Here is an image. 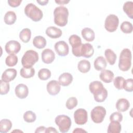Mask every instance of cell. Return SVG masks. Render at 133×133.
I'll return each mask as SVG.
<instances>
[{
	"label": "cell",
	"mask_w": 133,
	"mask_h": 133,
	"mask_svg": "<svg viewBox=\"0 0 133 133\" xmlns=\"http://www.w3.org/2000/svg\"><path fill=\"white\" fill-rule=\"evenodd\" d=\"M54 22L59 26H64L68 23L69 10L64 6L57 7L54 11Z\"/></svg>",
	"instance_id": "obj_1"
},
{
	"label": "cell",
	"mask_w": 133,
	"mask_h": 133,
	"mask_svg": "<svg viewBox=\"0 0 133 133\" xmlns=\"http://www.w3.org/2000/svg\"><path fill=\"white\" fill-rule=\"evenodd\" d=\"M131 52L128 48L123 49L120 53L118 68L122 71H128L131 65Z\"/></svg>",
	"instance_id": "obj_2"
},
{
	"label": "cell",
	"mask_w": 133,
	"mask_h": 133,
	"mask_svg": "<svg viewBox=\"0 0 133 133\" xmlns=\"http://www.w3.org/2000/svg\"><path fill=\"white\" fill-rule=\"evenodd\" d=\"M25 15L34 22L40 21L43 16L42 11L33 3H29L24 8Z\"/></svg>",
	"instance_id": "obj_3"
},
{
	"label": "cell",
	"mask_w": 133,
	"mask_h": 133,
	"mask_svg": "<svg viewBox=\"0 0 133 133\" xmlns=\"http://www.w3.org/2000/svg\"><path fill=\"white\" fill-rule=\"evenodd\" d=\"M38 60V53L33 50H27L21 59V64L24 68H30Z\"/></svg>",
	"instance_id": "obj_4"
},
{
	"label": "cell",
	"mask_w": 133,
	"mask_h": 133,
	"mask_svg": "<svg viewBox=\"0 0 133 133\" xmlns=\"http://www.w3.org/2000/svg\"><path fill=\"white\" fill-rule=\"evenodd\" d=\"M55 122L58 126L60 131L62 133L68 132L71 126V118L65 115H58L55 118Z\"/></svg>",
	"instance_id": "obj_5"
},
{
	"label": "cell",
	"mask_w": 133,
	"mask_h": 133,
	"mask_svg": "<svg viewBox=\"0 0 133 133\" xmlns=\"http://www.w3.org/2000/svg\"><path fill=\"white\" fill-rule=\"evenodd\" d=\"M69 42L72 46V51L73 55L77 57H81V50L82 43L81 37L76 34H73L70 36Z\"/></svg>",
	"instance_id": "obj_6"
},
{
	"label": "cell",
	"mask_w": 133,
	"mask_h": 133,
	"mask_svg": "<svg viewBox=\"0 0 133 133\" xmlns=\"http://www.w3.org/2000/svg\"><path fill=\"white\" fill-rule=\"evenodd\" d=\"M106 110L102 106L95 107L90 112V116L92 121L97 124L103 122L106 115Z\"/></svg>",
	"instance_id": "obj_7"
},
{
	"label": "cell",
	"mask_w": 133,
	"mask_h": 133,
	"mask_svg": "<svg viewBox=\"0 0 133 133\" xmlns=\"http://www.w3.org/2000/svg\"><path fill=\"white\" fill-rule=\"evenodd\" d=\"M119 24V19L117 16L114 14H110L108 16L104 21V28L109 32L115 31Z\"/></svg>",
	"instance_id": "obj_8"
},
{
	"label": "cell",
	"mask_w": 133,
	"mask_h": 133,
	"mask_svg": "<svg viewBox=\"0 0 133 133\" xmlns=\"http://www.w3.org/2000/svg\"><path fill=\"white\" fill-rule=\"evenodd\" d=\"M74 118L76 124L82 125L85 124L88 119V114L84 109H77L74 113Z\"/></svg>",
	"instance_id": "obj_9"
},
{
	"label": "cell",
	"mask_w": 133,
	"mask_h": 133,
	"mask_svg": "<svg viewBox=\"0 0 133 133\" xmlns=\"http://www.w3.org/2000/svg\"><path fill=\"white\" fill-rule=\"evenodd\" d=\"M5 49L7 54L15 55L20 50L21 45L18 41L11 40L6 43L5 46Z\"/></svg>",
	"instance_id": "obj_10"
},
{
	"label": "cell",
	"mask_w": 133,
	"mask_h": 133,
	"mask_svg": "<svg viewBox=\"0 0 133 133\" xmlns=\"http://www.w3.org/2000/svg\"><path fill=\"white\" fill-rule=\"evenodd\" d=\"M55 50L60 56H65L68 55L69 47L68 44L64 41H60L55 44Z\"/></svg>",
	"instance_id": "obj_11"
},
{
	"label": "cell",
	"mask_w": 133,
	"mask_h": 133,
	"mask_svg": "<svg viewBox=\"0 0 133 133\" xmlns=\"http://www.w3.org/2000/svg\"><path fill=\"white\" fill-rule=\"evenodd\" d=\"M60 85L59 82L56 80H51L49 81L46 86L47 92L51 96L57 95L60 91Z\"/></svg>",
	"instance_id": "obj_12"
},
{
	"label": "cell",
	"mask_w": 133,
	"mask_h": 133,
	"mask_svg": "<svg viewBox=\"0 0 133 133\" xmlns=\"http://www.w3.org/2000/svg\"><path fill=\"white\" fill-rule=\"evenodd\" d=\"M89 89L90 92L94 95V96H96L102 92L105 88L101 82L95 81L90 83Z\"/></svg>",
	"instance_id": "obj_13"
},
{
	"label": "cell",
	"mask_w": 133,
	"mask_h": 133,
	"mask_svg": "<svg viewBox=\"0 0 133 133\" xmlns=\"http://www.w3.org/2000/svg\"><path fill=\"white\" fill-rule=\"evenodd\" d=\"M42 61L46 64L51 63L55 59V54L50 49L47 48L43 50L42 54Z\"/></svg>",
	"instance_id": "obj_14"
},
{
	"label": "cell",
	"mask_w": 133,
	"mask_h": 133,
	"mask_svg": "<svg viewBox=\"0 0 133 133\" xmlns=\"http://www.w3.org/2000/svg\"><path fill=\"white\" fill-rule=\"evenodd\" d=\"M15 92L16 96L20 99L25 98L29 94V89L27 86L23 84H19L16 86Z\"/></svg>",
	"instance_id": "obj_15"
},
{
	"label": "cell",
	"mask_w": 133,
	"mask_h": 133,
	"mask_svg": "<svg viewBox=\"0 0 133 133\" xmlns=\"http://www.w3.org/2000/svg\"><path fill=\"white\" fill-rule=\"evenodd\" d=\"M17 72L15 69L9 68L6 69L2 75V79L6 82L9 83L13 81L16 77Z\"/></svg>",
	"instance_id": "obj_16"
},
{
	"label": "cell",
	"mask_w": 133,
	"mask_h": 133,
	"mask_svg": "<svg viewBox=\"0 0 133 133\" xmlns=\"http://www.w3.org/2000/svg\"><path fill=\"white\" fill-rule=\"evenodd\" d=\"M94 49L93 46L90 43L82 44L81 55V56L85 58H90L94 55Z\"/></svg>",
	"instance_id": "obj_17"
},
{
	"label": "cell",
	"mask_w": 133,
	"mask_h": 133,
	"mask_svg": "<svg viewBox=\"0 0 133 133\" xmlns=\"http://www.w3.org/2000/svg\"><path fill=\"white\" fill-rule=\"evenodd\" d=\"M46 34L51 38H58L62 35V31L55 26H50L46 30Z\"/></svg>",
	"instance_id": "obj_18"
},
{
	"label": "cell",
	"mask_w": 133,
	"mask_h": 133,
	"mask_svg": "<svg viewBox=\"0 0 133 133\" xmlns=\"http://www.w3.org/2000/svg\"><path fill=\"white\" fill-rule=\"evenodd\" d=\"M72 74L68 72H64L61 74L59 77V82L62 86H69L73 81Z\"/></svg>",
	"instance_id": "obj_19"
},
{
	"label": "cell",
	"mask_w": 133,
	"mask_h": 133,
	"mask_svg": "<svg viewBox=\"0 0 133 133\" xmlns=\"http://www.w3.org/2000/svg\"><path fill=\"white\" fill-rule=\"evenodd\" d=\"M114 73L109 70H102L100 75V79L104 83H111L114 78Z\"/></svg>",
	"instance_id": "obj_20"
},
{
	"label": "cell",
	"mask_w": 133,
	"mask_h": 133,
	"mask_svg": "<svg viewBox=\"0 0 133 133\" xmlns=\"http://www.w3.org/2000/svg\"><path fill=\"white\" fill-rule=\"evenodd\" d=\"M130 107V103L125 98H120L117 100L115 107L119 112L126 111Z\"/></svg>",
	"instance_id": "obj_21"
},
{
	"label": "cell",
	"mask_w": 133,
	"mask_h": 133,
	"mask_svg": "<svg viewBox=\"0 0 133 133\" xmlns=\"http://www.w3.org/2000/svg\"><path fill=\"white\" fill-rule=\"evenodd\" d=\"M81 34L83 38L87 42H92L95 39V32L89 28H84L82 29Z\"/></svg>",
	"instance_id": "obj_22"
},
{
	"label": "cell",
	"mask_w": 133,
	"mask_h": 133,
	"mask_svg": "<svg viewBox=\"0 0 133 133\" xmlns=\"http://www.w3.org/2000/svg\"><path fill=\"white\" fill-rule=\"evenodd\" d=\"M94 68L97 71L104 70L107 65V61L103 56H98L96 58L94 63Z\"/></svg>",
	"instance_id": "obj_23"
},
{
	"label": "cell",
	"mask_w": 133,
	"mask_h": 133,
	"mask_svg": "<svg viewBox=\"0 0 133 133\" xmlns=\"http://www.w3.org/2000/svg\"><path fill=\"white\" fill-rule=\"evenodd\" d=\"M47 42L46 40L42 36H36L33 39V45L38 49H42L45 47Z\"/></svg>",
	"instance_id": "obj_24"
},
{
	"label": "cell",
	"mask_w": 133,
	"mask_h": 133,
	"mask_svg": "<svg viewBox=\"0 0 133 133\" xmlns=\"http://www.w3.org/2000/svg\"><path fill=\"white\" fill-rule=\"evenodd\" d=\"M90 62L85 59L81 60L77 64L78 70L82 73H86L88 72L90 69Z\"/></svg>",
	"instance_id": "obj_25"
},
{
	"label": "cell",
	"mask_w": 133,
	"mask_h": 133,
	"mask_svg": "<svg viewBox=\"0 0 133 133\" xmlns=\"http://www.w3.org/2000/svg\"><path fill=\"white\" fill-rule=\"evenodd\" d=\"M17 20V16L13 11H8L4 15V20L6 24L11 25L14 24Z\"/></svg>",
	"instance_id": "obj_26"
},
{
	"label": "cell",
	"mask_w": 133,
	"mask_h": 133,
	"mask_svg": "<svg viewBox=\"0 0 133 133\" xmlns=\"http://www.w3.org/2000/svg\"><path fill=\"white\" fill-rule=\"evenodd\" d=\"M12 127L11 122L8 119H3L0 122V132L6 133L8 132Z\"/></svg>",
	"instance_id": "obj_27"
},
{
	"label": "cell",
	"mask_w": 133,
	"mask_h": 133,
	"mask_svg": "<svg viewBox=\"0 0 133 133\" xmlns=\"http://www.w3.org/2000/svg\"><path fill=\"white\" fill-rule=\"evenodd\" d=\"M105 58L110 65L115 64L116 60V55L115 52L111 49H107L104 51Z\"/></svg>",
	"instance_id": "obj_28"
},
{
	"label": "cell",
	"mask_w": 133,
	"mask_h": 133,
	"mask_svg": "<svg viewBox=\"0 0 133 133\" xmlns=\"http://www.w3.org/2000/svg\"><path fill=\"white\" fill-rule=\"evenodd\" d=\"M31 37V31L29 28L22 29L19 33V38L23 43H26L29 42Z\"/></svg>",
	"instance_id": "obj_29"
},
{
	"label": "cell",
	"mask_w": 133,
	"mask_h": 133,
	"mask_svg": "<svg viewBox=\"0 0 133 133\" xmlns=\"http://www.w3.org/2000/svg\"><path fill=\"white\" fill-rule=\"evenodd\" d=\"M122 129L121 125L118 122H111L109 124L107 132L108 133H119Z\"/></svg>",
	"instance_id": "obj_30"
},
{
	"label": "cell",
	"mask_w": 133,
	"mask_h": 133,
	"mask_svg": "<svg viewBox=\"0 0 133 133\" xmlns=\"http://www.w3.org/2000/svg\"><path fill=\"white\" fill-rule=\"evenodd\" d=\"M21 76L25 78H29L33 77L35 74V69L33 68H25L23 67L20 71Z\"/></svg>",
	"instance_id": "obj_31"
},
{
	"label": "cell",
	"mask_w": 133,
	"mask_h": 133,
	"mask_svg": "<svg viewBox=\"0 0 133 133\" xmlns=\"http://www.w3.org/2000/svg\"><path fill=\"white\" fill-rule=\"evenodd\" d=\"M123 9L124 11L130 19L133 18V2L132 1H127L123 5Z\"/></svg>",
	"instance_id": "obj_32"
},
{
	"label": "cell",
	"mask_w": 133,
	"mask_h": 133,
	"mask_svg": "<svg viewBox=\"0 0 133 133\" xmlns=\"http://www.w3.org/2000/svg\"><path fill=\"white\" fill-rule=\"evenodd\" d=\"M38 77L41 80H47L51 77V72L49 69L46 68L41 69L38 72Z\"/></svg>",
	"instance_id": "obj_33"
},
{
	"label": "cell",
	"mask_w": 133,
	"mask_h": 133,
	"mask_svg": "<svg viewBox=\"0 0 133 133\" xmlns=\"http://www.w3.org/2000/svg\"><path fill=\"white\" fill-rule=\"evenodd\" d=\"M121 31L126 34H129L132 32L133 26L131 23L128 21H124L121 25Z\"/></svg>",
	"instance_id": "obj_34"
},
{
	"label": "cell",
	"mask_w": 133,
	"mask_h": 133,
	"mask_svg": "<svg viewBox=\"0 0 133 133\" xmlns=\"http://www.w3.org/2000/svg\"><path fill=\"white\" fill-rule=\"evenodd\" d=\"M23 119L27 123H33L36 119V115L32 111H27L23 114Z\"/></svg>",
	"instance_id": "obj_35"
},
{
	"label": "cell",
	"mask_w": 133,
	"mask_h": 133,
	"mask_svg": "<svg viewBox=\"0 0 133 133\" xmlns=\"http://www.w3.org/2000/svg\"><path fill=\"white\" fill-rule=\"evenodd\" d=\"M18 59L15 55H10L8 56L5 60L6 64L8 66H14L16 65L18 62Z\"/></svg>",
	"instance_id": "obj_36"
},
{
	"label": "cell",
	"mask_w": 133,
	"mask_h": 133,
	"mask_svg": "<svg viewBox=\"0 0 133 133\" xmlns=\"http://www.w3.org/2000/svg\"><path fill=\"white\" fill-rule=\"evenodd\" d=\"M78 101L76 97H70L66 101L65 106L69 110H72L76 107L77 105Z\"/></svg>",
	"instance_id": "obj_37"
},
{
	"label": "cell",
	"mask_w": 133,
	"mask_h": 133,
	"mask_svg": "<svg viewBox=\"0 0 133 133\" xmlns=\"http://www.w3.org/2000/svg\"><path fill=\"white\" fill-rule=\"evenodd\" d=\"M0 94L4 95L7 94L10 89L9 84L8 82H6L2 79L0 81Z\"/></svg>",
	"instance_id": "obj_38"
},
{
	"label": "cell",
	"mask_w": 133,
	"mask_h": 133,
	"mask_svg": "<svg viewBox=\"0 0 133 133\" xmlns=\"http://www.w3.org/2000/svg\"><path fill=\"white\" fill-rule=\"evenodd\" d=\"M125 79L122 76H116L113 81V84L116 88L118 90L123 89V85Z\"/></svg>",
	"instance_id": "obj_39"
},
{
	"label": "cell",
	"mask_w": 133,
	"mask_h": 133,
	"mask_svg": "<svg viewBox=\"0 0 133 133\" xmlns=\"http://www.w3.org/2000/svg\"><path fill=\"white\" fill-rule=\"evenodd\" d=\"M123 89L127 92H132L133 90V79L132 78H128L125 80Z\"/></svg>",
	"instance_id": "obj_40"
},
{
	"label": "cell",
	"mask_w": 133,
	"mask_h": 133,
	"mask_svg": "<svg viewBox=\"0 0 133 133\" xmlns=\"http://www.w3.org/2000/svg\"><path fill=\"white\" fill-rule=\"evenodd\" d=\"M108 96V91L105 88L104 90L101 92L100 94L99 95L94 96L95 100L98 102H103L106 98H107Z\"/></svg>",
	"instance_id": "obj_41"
},
{
	"label": "cell",
	"mask_w": 133,
	"mask_h": 133,
	"mask_svg": "<svg viewBox=\"0 0 133 133\" xmlns=\"http://www.w3.org/2000/svg\"><path fill=\"white\" fill-rule=\"evenodd\" d=\"M123 120V115L121 113L118 112H115L111 114L110 116V121L111 122H121Z\"/></svg>",
	"instance_id": "obj_42"
},
{
	"label": "cell",
	"mask_w": 133,
	"mask_h": 133,
	"mask_svg": "<svg viewBox=\"0 0 133 133\" xmlns=\"http://www.w3.org/2000/svg\"><path fill=\"white\" fill-rule=\"evenodd\" d=\"M8 4L9 6L12 7H17L19 6L21 3L22 2L21 0H8L7 1Z\"/></svg>",
	"instance_id": "obj_43"
},
{
	"label": "cell",
	"mask_w": 133,
	"mask_h": 133,
	"mask_svg": "<svg viewBox=\"0 0 133 133\" xmlns=\"http://www.w3.org/2000/svg\"><path fill=\"white\" fill-rule=\"evenodd\" d=\"M46 128L45 127V126H39L38 127H37L35 131V133H38V132H45L46 131Z\"/></svg>",
	"instance_id": "obj_44"
},
{
	"label": "cell",
	"mask_w": 133,
	"mask_h": 133,
	"mask_svg": "<svg viewBox=\"0 0 133 133\" xmlns=\"http://www.w3.org/2000/svg\"><path fill=\"white\" fill-rule=\"evenodd\" d=\"M45 132H46V133H49V132H56V133H57L58 131L54 127H49L48 128H46Z\"/></svg>",
	"instance_id": "obj_45"
},
{
	"label": "cell",
	"mask_w": 133,
	"mask_h": 133,
	"mask_svg": "<svg viewBox=\"0 0 133 133\" xmlns=\"http://www.w3.org/2000/svg\"><path fill=\"white\" fill-rule=\"evenodd\" d=\"M55 2L59 5H65V4H66L68 3H69L70 1L69 0H68V1L67 0H62H62H58V1L56 0Z\"/></svg>",
	"instance_id": "obj_46"
},
{
	"label": "cell",
	"mask_w": 133,
	"mask_h": 133,
	"mask_svg": "<svg viewBox=\"0 0 133 133\" xmlns=\"http://www.w3.org/2000/svg\"><path fill=\"white\" fill-rule=\"evenodd\" d=\"M73 133H75V132H77V133H78V132L80 133V132H81V133H82V132H87V131H86V130L83 129L82 128H75V129L73 131Z\"/></svg>",
	"instance_id": "obj_47"
},
{
	"label": "cell",
	"mask_w": 133,
	"mask_h": 133,
	"mask_svg": "<svg viewBox=\"0 0 133 133\" xmlns=\"http://www.w3.org/2000/svg\"><path fill=\"white\" fill-rule=\"evenodd\" d=\"M36 2L39 5H42V6H44V5H47V4L48 3L49 1L48 0H44V1H38V0H37Z\"/></svg>",
	"instance_id": "obj_48"
}]
</instances>
